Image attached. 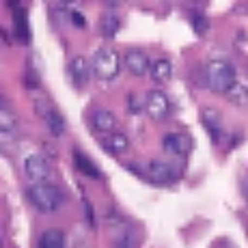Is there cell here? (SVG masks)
Listing matches in <instances>:
<instances>
[{
    "label": "cell",
    "mask_w": 248,
    "mask_h": 248,
    "mask_svg": "<svg viewBox=\"0 0 248 248\" xmlns=\"http://www.w3.org/2000/svg\"><path fill=\"white\" fill-rule=\"evenodd\" d=\"M71 22H74L76 28H84V26H87L84 16H82V13H78V11H71Z\"/></svg>",
    "instance_id": "cell-22"
},
{
    "label": "cell",
    "mask_w": 248,
    "mask_h": 248,
    "mask_svg": "<svg viewBox=\"0 0 248 248\" xmlns=\"http://www.w3.org/2000/svg\"><path fill=\"white\" fill-rule=\"evenodd\" d=\"M44 117H46V123H47V127H50L52 136H63L65 134V119L61 117V112L56 110V108L46 110Z\"/></svg>",
    "instance_id": "cell-16"
},
{
    "label": "cell",
    "mask_w": 248,
    "mask_h": 248,
    "mask_svg": "<svg viewBox=\"0 0 248 248\" xmlns=\"http://www.w3.org/2000/svg\"><path fill=\"white\" fill-rule=\"evenodd\" d=\"M162 145H164L166 151H170V154L175 155H186L190 151V147H192V140H190L186 134H177V132H170V134H166L162 138Z\"/></svg>",
    "instance_id": "cell-8"
},
{
    "label": "cell",
    "mask_w": 248,
    "mask_h": 248,
    "mask_svg": "<svg viewBox=\"0 0 248 248\" xmlns=\"http://www.w3.org/2000/svg\"><path fill=\"white\" fill-rule=\"evenodd\" d=\"M99 28H102L104 37H114L121 28V20H119L114 13H104L102 20H99Z\"/></svg>",
    "instance_id": "cell-18"
},
{
    "label": "cell",
    "mask_w": 248,
    "mask_h": 248,
    "mask_svg": "<svg viewBox=\"0 0 248 248\" xmlns=\"http://www.w3.org/2000/svg\"><path fill=\"white\" fill-rule=\"evenodd\" d=\"M84 212H87V222L89 227H95V212H93V205L89 201H84Z\"/></svg>",
    "instance_id": "cell-23"
},
{
    "label": "cell",
    "mask_w": 248,
    "mask_h": 248,
    "mask_svg": "<svg viewBox=\"0 0 248 248\" xmlns=\"http://www.w3.org/2000/svg\"><path fill=\"white\" fill-rule=\"evenodd\" d=\"M145 110L155 121H164L170 114V102L166 97V93H162V91H149L145 97Z\"/></svg>",
    "instance_id": "cell-4"
},
{
    "label": "cell",
    "mask_w": 248,
    "mask_h": 248,
    "mask_svg": "<svg viewBox=\"0 0 248 248\" xmlns=\"http://www.w3.org/2000/svg\"><path fill=\"white\" fill-rule=\"evenodd\" d=\"M114 248H134V244H132V237L130 235H123L121 240L114 244Z\"/></svg>",
    "instance_id": "cell-24"
},
{
    "label": "cell",
    "mask_w": 248,
    "mask_h": 248,
    "mask_svg": "<svg viewBox=\"0 0 248 248\" xmlns=\"http://www.w3.org/2000/svg\"><path fill=\"white\" fill-rule=\"evenodd\" d=\"M192 28H194V32H197V35H205V32H207V28H209V20L203 16V13H194V16H192Z\"/></svg>",
    "instance_id": "cell-21"
},
{
    "label": "cell",
    "mask_w": 248,
    "mask_h": 248,
    "mask_svg": "<svg viewBox=\"0 0 248 248\" xmlns=\"http://www.w3.org/2000/svg\"><path fill=\"white\" fill-rule=\"evenodd\" d=\"M142 177H147L149 181H154V184H170V181H175V170L173 166L169 164V162H160V160H151L147 162L145 166V175Z\"/></svg>",
    "instance_id": "cell-5"
},
{
    "label": "cell",
    "mask_w": 248,
    "mask_h": 248,
    "mask_svg": "<svg viewBox=\"0 0 248 248\" xmlns=\"http://www.w3.org/2000/svg\"><path fill=\"white\" fill-rule=\"evenodd\" d=\"M28 201L35 205L41 214H52L63 205V192L52 184H35L28 188Z\"/></svg>",
    "instance_id": "cell-1"
},
{
    "label": "cell",
    "mask_w": 248,
    "mask_h": 248,
    "mask_svg": "<svg viewBox=\"0 0 248 248\" xmlns=\"http://www.w3.org/2000/svg\"><path fill=\"white\" fill-rule=\"evenodd\" d=\"M11 9H13V13H16V35H17V39H20L22 44H28V39H31V31H28L26 13H24L20 2H13Z\"/></svg>",
    "instance_id": "cell-11"
},
{
    "label": "cell",
    "mask_w": 248,
    "mask_h": 248,
    "mask_svg": "<svg viewBox=\"0 0 248 248\" xmlns=\"http://www.w3.org/2000/svg\"><path fill=\"white\" fill-rule=\"evenodd\" d=\"M227 97H229V102L235 104V106H246L248 104V87L242 82H235L227 91Z\"/></svg>",
    "instance_id": "cell-19"
},
{
    "label": "cell",
    "mask_w": 248,
    "mask_h": 248,
    "mask_svg": "<svg viewBox=\"0 0 248 248\" xmlns=\"http://www.w3.org/2000/svg\"><path fill=\"white\" fill-rule=\"evenodd\" d=\"M203 125H205V130H207V134H209V138H212L214 142L220 140L222 127H220V117H218L216 110H212V108L203 110Z\"/></svg>",
    "instance_id": "cell-10"
},
{
    "label": "cell",
    "mask_w": 248,
    "mask_h": 248,
    "mask_svg": "<svg viewBox=\"0 0 248 248\" xmlns=\"http://www.w3.org/2000/svg\"><path fill=\"white\" fill-rule=\"evenodd\" d=\"M93 127L97 132H114V127H117V119H114V114L110 110H95Z\"/></svg>",
    "instance_id": "cell-15"
},
{
    "label": "cell",
    "mask_w": 248,
    "mask_h": 248,
    "mask_svg": "<svg viewBox=\"0 0 248 248\" xmlns=\"http://www.w3.org/2000/svg\"><path fill=\"white\" fill-rule=\"evenodd\" d=\"M69 76H71V80H74L76 87H84V84L89 82V76H91L89 61L84 59V56H76V59H71V63H69Z\"/></svg>",
    "instance_id": "cell-9"
},
{
    "label": "cell",
    "mask_w": 248,
    "mask_h": 248,
    "mask_svg": "<svg viewBox=\"0 0 248 248\" xmlns=\"http://www.w3.org/2000/svg\"><path fill=\"white\" fill-rule=\"evenodd\" d=\"M0 125H2V142L13 140V136H16V132H17V123H16L13 112H9L4 102H2V114H0Z\"/></svg>",
    "instance_id": "cell-14"
},
{
    "label": "cell",
    "mask_w": 248,
    "mask_h": 248,
    "mask_svg": "<svg viewBox=\"0 0 248 248\" xmlns=\"http://www.w3.org/2000/svg\"><path fill=\"white\" fill-rule=\"evenodd\" d=\"M37 248H65V233L61 229H47L39 235Z\"/></svg>",
    "instance_id": "cell-12"
},
{
    "label": "cell",
    "mask_w": 248,
    "mask_h": 248,
    "mask_svg": "<svg viewBox=\"0 0 248 248\" xmlns=\"http://www.w3.org/2000/svg\"><path fill=\"white\" fill-rule=\"evenodd\" d=\"M216 248H237L233 242H229V240H222V242H218L216 244Z\"/></svg>",
    "instance_id": "cell-25"
},
{
    "label": "cell",
    "mask_w": 248,
    "mask_h": 248,
    "mask_svg": "<svg viewBox=\"0 0 248 248\" xmlns=\"http://www.w3.org/2000/svg\"><path fill=\"white\" fill-rule=\"evenodd\" d=\"M104 145H106V149L110 151V154H123V151H127V147H130V140H127L125 134L112 132V134L104 140Z\"/></svg>",
    "instance_id": "cell-17"
},
{
    "label": "cell",
    "mask_w": 248,
    "mask_h": 248,
    "mask_svg": "<svg viewBox=\"0 0 248 248\" xmlns=\"http://www.w3.org/2000/svg\"><path fill=\"white\" fill-rule=\"evenodd\" d=\"M123 63H125L127 71L134 76H145L147 71L154 67V63H151L149 56L142 50H127L125 56H123Z\"/></svg>",
    "instance_id": "cell-7"
},
{
    "label": "cell",
    "mask_w": 248,
    "mask_h": 248,
    "mask_svg": "<svg viewBox=\"0 0 248 248\" xmlns=\"http://www.w3.org/2000/svg\"><path fill=\"white\" fill-rule=\"evenodd\" d=\"M24 170H26V175L32 181L41 184V181L47 179V175H50V162H47V158H44V155H39V154L28 155V158L24 160Z\"/></svg>",
    "instance_id": "cell-6"
},
{
    "label": "cell",
    "mask_w": 248,
    "mask_h": 248,
    "mask_svg": "<svg viewBox=\"0 0 248 248\" xmlns=\"http://www.w3.org/2000/svg\"><path fill=\"white\" fill-rule=\"evenodd\" d=\"M74 160H76V169H78L82 175H87V177H91V179H102V170H99L97 166H95L93 162L82 154V151L76 149L74 151Z\"/></svg>",
    "instance_id": "cell-13"
},
{
    "label": "cell",
    "mask_w": 248,
    "mask_h": 248,
    "mask_svg": "<svg viewBox=\"0 0 248 248\" xmlns=\"http://www.w3.org/2000/svg\"><path fill=\"white\" fill-rule=\"evenodd\" d=\"M91 69L97 76L99 80H112L117 78L119 74V56L117 52L110 50V47H102V50L95 52L93 63H91Z\"/></svg>",
    "instance_id": "cell-3"
},
{
    "label": "cell",
    "mask_w": 248,
    "mask_h": 248,
    "mask_svg": "<svg viewBox=\"0 0 248 248\" xmlns=\"http://www.w3.org/2000/svg\"><path fill=\"white\" fill-rule=\"evenodd\" d=\"M205 78H207V87L216 93H225L237 82L235 80V67H233L229 61L218 59L212 61L207 65V71H205Z\"/></svg>",
    "instance_id": "cell-2"
},
{
    "label": "cell",
    "mask_w": 248,
    "mask_h": 248,
    "mask_svg": "<svg viewBox=\"0 0 248 248\" xmlns=\"http://www.w3.org/2000/svg\"><path fill=\"white\" fill-rule=\"evenodd\" d=\"M170 74H173V65L166 59L155 61L154 67H151V76H154V80H158V82H166V80L170 78Z\"/></svg>",
    "instance_id": "cell-20"
}]
</instances>
